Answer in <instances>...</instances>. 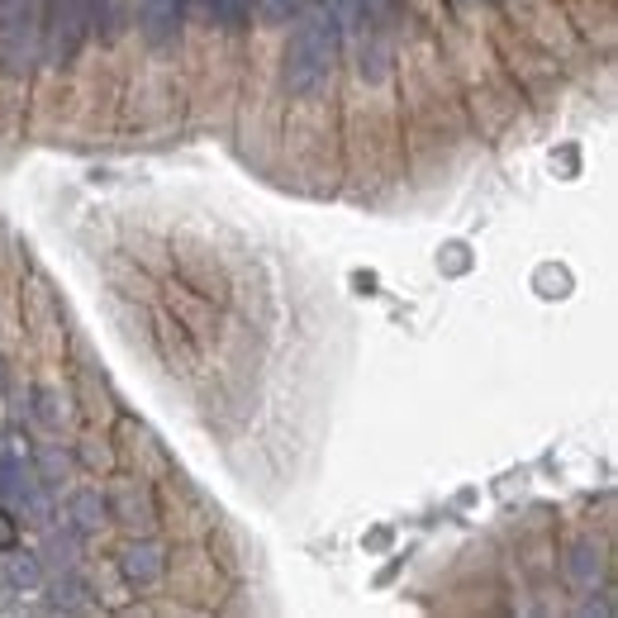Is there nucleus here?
<instances>
[{"mask_svg": "<svg viewBox=\"0 0 618 618\" xmlns=\"http://www.w3.org/2000/svg\"><path fill=\"white\" fill-rule=\"evenodd\" d=\"M339 48H343V24H339V14H333L324 0H320V6H310L305 14H300V24H295V33H291L286 72H281L286 91H291V96L320 91V86L333 77Z\"/></svg>", "mask_w": 618, "mask_h": 618, "instance_id": "nucleus-1", "label": "nucleus"}, {"mask_svg": "<svg viewBox=\"0 0 618 618\" xmlns=\"http://www.w3.org/2000/svg\"><path fill=\"white\" fill-rule=\"evenodd\" d=\"M186 14H190V0H138V33L153 48H167L182 39Z\"/></svg>", "mask_w": 618, "mask_h": 618, "instance_id": "nucleus-4", "label": "nucleus"}, {"mask_svg": "<svg viewBox=\"0 0 618 618\" xmlns=\"http://www.w3.org/2000/svg\"><path fill=\"white\" fill-rule=\"evenodd\" d=\"M43 14L48 0H0V67L10 77L43 62Z\"/></svg>", "mask_w": 618, "mask_h": 618, "instance_id": "nucleus-2", "label": "nucleus"}, {"mask_svg": "<svg viewBox=\"0 0 618 618\" xmlns=\"http://www.w3.org/2000/svg\"><path fill=\"white\" fill-rule=\"evenodd\" d=\"M305 6H310V0H305Z\"/></svg>", "mask_w": 618, "mask_h": 618, "instance_id": "nucleus-12", "label": "nucleus"}, {"mask_svg": "<svg viewBox=\"0 0 618 618\" xmlns=\"http://www.w3.org/2000/svg\"><path fill=\"white\" fill-rule=\"evenodd\" d=\"M119 567H124V576H129L134 586H153V580L163 576V547H157V542H134V547H124Z\"/></svg>", "mask_w": 618, "mask_h": 618, "instance_id": "nucleus-5", "label": "nucleus"}, {"mask_svg": "<svg viewBox=\"0 0 618 618\" xmlns=\"http://www.w3.org/2000/svg\"><path fill=\"white\" fill-rule=\"evenodd\" d=\"M205 20H215L224 29H243L247 24V10H253V0H190Z\"/></svg>", "mask_w": 618, "mask_h": 618, "instance_id": "nucleus-6", "label": "nucleus"}, {"mask_svg": "<svg viewBox=\"0 0 618 618\" xmlns=\"http://www.w3.org/2000/svg\"><path fill=\"white\" fill-rule=\"evenodd\" d=\"M72 514H77V528H81V533H91V528H100V519H105L100 494H96V490H81L77 500H72Z\"/></svg>", "mask_w": 618, "mask_h": 618, "instance_id": "nucleus-9", "label": "nucleus"}, {"mask_svg": "<svg viewBox=\"0 0 618 618\" xmlns=\"http://www.w3.org/2000/svg\"><path fill=\"white\" fill-rule=\"evenodd\" d=\"M86 39H91V6H86V0H48L43 62H52V67L77 62V52H81Z\"/></svg>", "mask_w": 618, "mask_h": 618, "instance_id": "nucleus-3", "label": "nucleus"}, {"mask_svg": "<svg viewBox=\"0 0 618 618\" xmlns=\"http://www.w3.org/2000/svg\"><path fill=\"white\" fill-rule=\"evenodd\" d=\"M257 10H262V20H267V24H286V20H295V14L305 10V0H257Z\"/></svg>", "mask_w": 618, "mask_h": 618, "instance_id": "nucleus-10", "label": "nucleus"}, {"mask_svg": "<svg viewBox=\"0 0 618 618\" xmlns=\"http://www.w3.org/2000/svg\"><path fill=\"white\" fill-rule=\"evenodd\" d=\"M6 576H10V586H14V590H33V586H39V580H43V567H39V557H29V552H14V547H10Z\"/></svg>", "mask_w": 618, "mask_h": 618, "instance_id": "nucleus-8", "label": "nucleus"}, {"mask_svg": "<svg viewBox=\"0 0 618 618\" xmlns=\"http://www.w3.org/2000/svg\"><path fill=\"white\" fill-rule=\"evenodd\" d=\"M14 542H20V523H14V514L0 504V552H10Z\"/></svg>", "mask_w": 618, "mask_h": 618, "instance_id": "nucleus-11", "label": "nucleus"}, {"mask_svg": "<svg viewBox=\"0 0 618 618\" xmlns=\"http://www.w3.org/2000/svg\"><path fill=\"white\" fill-rule=\"evenodd\" d=\"M91 6V33H100L105 43L119 39L124 29V0H86Z\"/></svg>", "mask_w": 618, "mask_h": 618, "instance_id": "nucleus-7", "label": "nucleus"}]
</instances>
